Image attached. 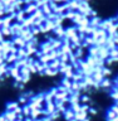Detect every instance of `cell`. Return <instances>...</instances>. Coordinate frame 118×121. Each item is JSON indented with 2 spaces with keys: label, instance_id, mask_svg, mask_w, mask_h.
Returning a JSON list of instances; mask_svg holds the SVG:
<instances>
[{
  "label": "cell",
  "instance_id": "6da1fadb",
  "mask_svg": "<svg viewBox=\"0 0 118 121\" xmlns=\"http://www.w3.org/2000/svg\"><path fill=\"white\" fill-rule=\"evenodd\" d=\"M78 33V30H77V26H70V28H67L65 29V33H64V37L65 38H70L73 37V35H75V34Z\"/></svg>",
  "mask_w": 118,
  "mask_h": 121
},
{
  "label": "cell",
  "instance_id": "7a4b0ae2",
  "mask_svg": "<svg viewBox=\"0 0 118 121\" xmlns=\"http://www.w3.org/2000/svg\"><path fill=\"white\" fill-rule=\"evenodd\" d=\"M18 106H19V102H10V104H8V110L9 111H14Z\"/></svg>",
  "mask_w": 118,
  "mask_h": 121
},
{
  "label": "cell",
  "instance_id": "3957f363",
  "mask_svg": "<svg viewBox=\"0 0 118 121\" xmlns=\"http://www.w3.org/2000/svg\"><path fill=\"white\" fill-rule=\"evenodd\" d=\"M102 73H103L104 77H108L112 72H111V69H108V68H102Z\"/></svg>",
  "mask_w": 118,
  "mask_h": 121
},
{
  "label": "cell",
  "instance_id": "277c9868",
  "mask_svg": "<svg viewBox=\"0 0 118 121\" xmlns=\"http://www.w3.org/2000/svg\"><path fill=\"white\" fill-rule=\"evenodd\" d=\"M82 102H83V104H88V102H89V97L88 96L82 97Z\"/></svg>",
  "mask_w": 118,
  "mask_h": 121
},
{
  "label": "cell",
  "instance_id": "5b68a950",
  "mask_svg": "<svg viewBox=\"0 0 118 121\" xmlns=\"http://www.w3.org/2000/svg\"><path fill=\"white\" fill-rule=\"evenodd\" d=\"M0 121H8V120H6V117H5V115L0 116Z\"/></svg>",
  "mask_w": 118,
  "mask_h": 121
}]
</instances>
